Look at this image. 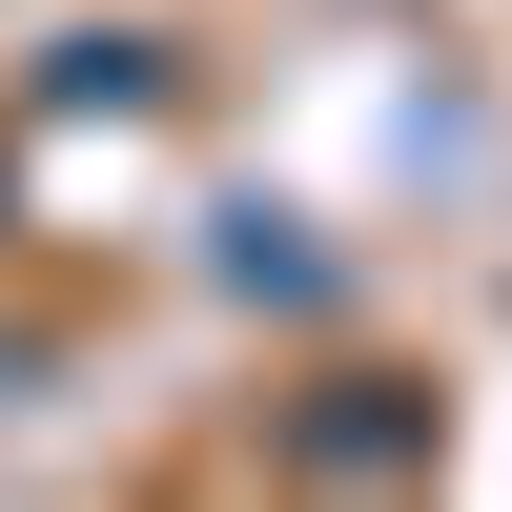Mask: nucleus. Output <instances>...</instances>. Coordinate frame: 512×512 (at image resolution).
I'll use <instances>...</instances> for the list:
<instances>
[{"mask_svg": "<svg viewBox=\"0 0 512 512\" xmlns=\"http://www.w3.org/2000/svg\"><path fill=\"white\" fill-rule=\"evenodd\" d=\"M287 451H308V472H431V390L328 369V410H287Z\"/></svg>", "mask_w": 512, "mask_h": 512, "instance_id": "1", "label": "nucleus"}, {"mask_svg": "<svg viewBox=\"0 0 512 512\" xmlns=\"http://www.w3.org/2000/svg\"><path fill=\"white\" fill-rule=\"evenodd\" d=\"M21 103H41V123H82V103L144 123V103H164V41H144V21H62V41L21 62Z\"/></svg>", "mask_w": 512, "mask_h": 512, "instance_id": "2", "label": "nucleus"}, {"mask_svg": "<svg viewBox=\"0 0 512 512\" xmlns=\"http://www.w3.org/2000/svg\"><path fill=\"white\" fill-rule=\"evenodd\" d=\"M226 287L246 308H328V246H287V205H226Z\"/></svg>", "mask_w": 512, "mask_h": 512, "instance_id": "3", "label": "nucleus"}, {"mask_svg": "<svg viewBox=\"0 0 512 512\" xmlns=\"http://www.w3.org/2000/svg\"><path fill=\"white\" fill-rule=\"evenodd\" d=\"M21 390H41V328H0V410H21Z\"/></svg>", "mask_w": 512, "mask_h": 512, "instance_id": "4", "label": "nucleus"}, {"mask_svg": "<svg viewBox=\"0 0 512 512\" xmlns=\"http://www.w3.org/2000/svg\"><path fill=\"white\" fill-rule=\"evenodd\" d=\"M0 205H21V185H0Z\"/></svg>", "mask_w": 512, "mask_h": 512, "instance_id": "5", "label": "nucleus"}]
</instances>
